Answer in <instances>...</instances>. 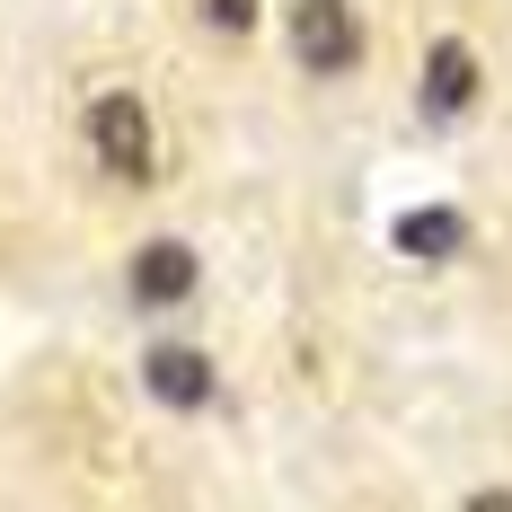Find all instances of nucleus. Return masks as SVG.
<instances>
[{
  "label": "nucleus",
  "mask_w": 512,
  "mask_h": 512,
  "mask_svg": "<svg viewBox=\"0 0 512 512\" xmlns=\"http://www.w3.org/2000/svg\"><path fill=\"white\" fill-rule=\"evenodd\" d=\"M292 62H301L309 80H345V71L362 62L354 0H301V9H292Z\"/></svg>",
  "instance_id": "obj_1"
},
{
  "label": "nucleus",
  "mask_w": 512,
  "mask_h": 512,
  "mask_svg": "<svg viewBox=\"0 0 512 512\" xmlns=\"http://www.w3.org/2000/svg\"><path fill=\"white\" fill-rule=\"evenodd\" d=\"M89 151L115 168V177H151V159H159V142H151V106L133 98V89H106V98H89Z\"/></svg>",
  "instance_id": "obj_2"
},
{
  "label": "nucleus",
  "mask_w": 512,
  "mask_h": 512,
  "mask_svg": "<svg viewBox=\"0 0 512 512\" xmlns=\"http://www.w3.org/2000/svg\"><path fill=\"white\" fill-rule=\"evenodd\" d=\"M195 248L186 239H151V248H133V265H124V292H133V309H177L186 292H195Z\"/></svg>",
  "instance_id": "obj_3"
},
{
  "label": "nucleus",
  "mask_w": 512,
  "mask_h": 512,
  "mask_svg": "<svg viewBox=\"0 0 512 512\" xmlns=\"http://www.w3.org/2000/svg\"><path fill=\"white\" fill-rule=\"evenodd\" d=\"M142 380H151L159 407H212V354H195V345H151V362H142Z\"/></svg>",
  "instance_id": "obj_4"
},
{
  "label": "nucleus",
  "mask_w": 512,
  "mask_h": 512,
  "mask_svg": "<svg viewBox=\"0 0 512 512\" xmlns=\"http://www.w3.org/2000/svg\"><path fill=\"white\" fill-rule=\"evenodd\" d=\"M477 106V53L460 45V36H442V45L424 53V115H468Z\"/></svg>",
  "instance_id": "obj_5"
},
{
  "label": "nucleus",
  "mask_w": 512,
  "mask_h": 512,
  "mask_svg": "<svg viewBox=\"0 0 512 512\" xmlns=\"http://www.w3.org/2000/svg\"><path fill=\"white\" fill-rule=\"evenodd\" d=\"M468 221L460 212H398V248L407 256H460Z\"/></svg>",
  "instance_id": "obj_6"
},
{
  "label": "nucleus",
  "mask_w": 512,
  "mask_h": 512,
  "mask_svg": "<svg viewBox=\"0 0 512 512\" xmlns=\"http://www.w3.org/2000/svg\"><path fill=\"white\" fill-rule=\"evenodd\" d=\"M204 18L221 27V36H248V27H256V0H204Z\"/></svg>",
  "instance_id": "obj_7"
}]
</instances>
